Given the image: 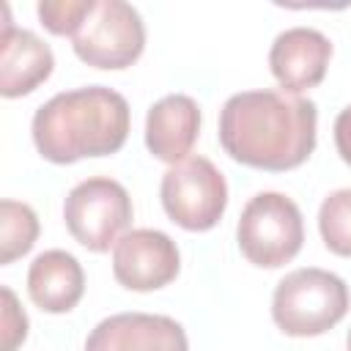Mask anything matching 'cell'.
I'll use <instances>...</instances> for the list:
<instances>
[{"label":"cell","instance_id":"1","mask_svg":"<svg viewBox=\"0 0 351 351\" xmlns=\"http://www.w3.org/2000/svg\"><path fill=\"white\" fill-rule=\"evenodd\" d=\"M318 134V107L282 90H241L219 110V143L247 167L285 173L310 159Z\"/></svg>","mask_w":351,"mask_h":351},{"label":"cell","instance_id":"2","mask_svg":"<svg viewBox=\"0 0 351 351\" xmlns=\"http://www.w3.org/2000/svg\"><path fill=\"white\" fill-rule=\"evenodd\" d=\"M129 101L107 85H85L55 93L30 123L36 151L52 165H74L88 156L118 154L129 137Z\"/></svg>","mask_w":351,"mask_h":351},{"label":"cell","instance_id":"3","mask_svg":"<svg viewBox=\"0 0 351 351\" xmlns=\"http://www.w3.org/2000/svg\"><path fill=\"white\" fill-rule=\"evenodd\" d=\"M351 304L343 277L335 271L304 266L285 274L271 293V318L288 337H318L337 326Z\"/></svg>","mask_w":351,"mask_h":351},{"label":"cell","instance_id":"4","mask_svg":"<svg viewBox=\"0 0 351 351\" xmlns=\"http://www.w3.org/2000/svg\"><path fill=\"white\" fill-rule=\"evenodd\" d=\"M236 241L252 266H285L299 255L304 244V219L299 206L282 192H258L241 208Z\"/></svg>","mask_w":351,"mask_h":351},{"label":"cell","instance_id":"5","mask_svg":"<svg viewBox=\"0 0 351 351\" xmlns=\"http://www.w3.org/2000/svg\"><path fill=\"white\" fill-rule=\"evenodd\" d=\"M159 200L170 222L189 233H206L228 208V181L211 159L186 156L162 176Z\"/></svg>","mask_w":351,"mask_h":351},{"label":"cell","instance_id":"6","mask_svg":"<svg viewBox=\"0 0 351 351\" xmlns=\"http://www.w3.org/2000/svg\"><path fill=\"white\" fill-rule=\"evenodd\" d=\"M134 208L126 186L107 176H93L71 186L63 200V222L74 241L90 252H107L132 225Z\"/></svg>","mask_w":351,"mask_h":351},{"label":"cell","instance_id":"7","mask_svg":"<svg viewBox=\"0 0 351 351\" xmlns=\"http://www.w3.org/2000/svg\"><path fill=\"white\" fill-rule=\"evenodd\" d=\"M71 41L74 55L82 63L104 71H121L143 55L145 25L134 5L123 0H96Z\"/></svg>","mask_w":351,"mask_h":351},{"label":"cell","instance_id":"8","mask_svg":"<svg viewBox=\"0 0 351 351\" xmlns=\"http://www.w3.org/2000/svg\"><path fill=\"white\" fill-rule=\"evenodd\" d=\"M181 271L178 244L156 228L126 230L112 247V277L129 291H159Z\"/></svg>","mask_w":351,"mask_h":351},{"label":"cell","instance_id":"9","mask_svg":"<svg viewBox=\"0 0 351 351\" xmlns=\"http://www.w3.org/2000/svg\"><path fill=\"white\" fill-rule=\"evenodd\" d=\"M85 351H189V340L170 315L115 313L90 329Z\"/></svg>","mask_w":351,"mask_h":351},{"label":"cell","instance_id":"10","mask_svg":"<svg viewBox=\"0 0 351 351\" xmlns=\"http://www.w3.org/2000/svg\"><path fill=\"white\" fill-rule=\"evenodd\" d=\"M332 60V41L315 27H288L269 49V69L282 93L299 96L324 82Z\"/></svg>","mask_w":351,"mask_h":351},{"label":"cell","instance_id":"11","mask_svg":"<svg viewBox=\"0 0 351 351\" xmlns=\"http://www.w3.org/2000/svg\"><path fill=\"white\" fill-rule=\"evenodd\" d=\"M55 69V55L47 41L33 30L16 27L3 5V33H0V93L5 99H19L33 93L49 80Z\"/></svg>","mask_w":351,"mask_h":351},{"label":"cell","instance_id":"12","mask_svg":"<svg viewBox=\"0 0 351 351\" xmlns=\"http://www.w3.org/2000/svg\"><path fill=\"white\" fill-rule=\"evenodd\" d=\"M200 134V107L186 93H167L145 115V148L154 159L178 165Z\"/></svg>","mask_w":351,"mask_h":351},{"label":"cell","instance_id":"13","mask_svg":"<svg viewBox=\"0 0 351 351\" xmlns=\"http://www.w3.org/2000/svg\"><path fill=\"white\" fill-rule=\"evenodd\" d=\"M85 293L82 263L66 250H44L27 269V296L44 313L60 315L77 307Z\"/></svg>","mask_w":351,"mask_h":351},{"label":"cell","instance_id":"14","mask_svg":"<svg viewBox=\"0 0 351 351\" xmlns=\"http://www.w3.org/2000/svg\"><path fill=\"white\" fill-rule=\"evenodd\" d=\"M38 239V217L27 203L0 200V266L14 263L33 250Z\"/></svg>","mask_w":351,"mask_h":351},{"label":"cell","instance_id":"15","mask_svg":"<svg viewBox=\"0 0 351 351\" xmlns=\"http://www.w3.org/2000/svg\"><path fill=\"white\" fill-rule=\"evenodd\" d=\"M318 230L324 247L340 258H351V189H335L318 208Z\"/></svg>","mask_w":351,"mask_h":351},{"label":"cell","instance_id":"16","mask_svg":"<svg viewBox=\"0 0 351 351\" xmlns=\"http://www.w3.org/2000/svg\"><path fill=\"white\" fill-rule=\"evenodd\" d=\"M96 0H41L38 3V19L52 36H71L82 27L88 14L93 11Z\"/></svg>","mask_w":351,"mask_h":351},{"label":"cell","instance_id":"17","mask_svg":"<svg viewBox=\"0 0 351 351\" xmlns=\"http://www.w3.org/2000/svg\"><path fill=\"white\" fill-rule=\"evenodd\" d=\"M0 296H3V329H0L3 343H0V351H16L27 337V315L19 307V302L8 285L0 288Z\"/></svg>","mask_w":351,"mask_h":351},{"label":"cell","instance_id":"18","mask_svg":"<svg viewBox=\"0 0 351 351\" xmlns=\"http://www.w3.org/2000/svg\"><path fill=\"white\" fill-rule=\"evenodd\" d=\"M335 148L346 165H351V104L335 118Z\"/></svg>","mask_w":351,"mask_h":351},{"label":"cell","instance_id":"19","mask_svg":"<svg viewBox=\"0 0 351 351\" xmlns=\"http://www.w3.org/2000/svg\"><path fill=\"white\" fill-rule=\"evenodd\" d=\"M346 351H351V329H348V335H346Z\"/></svg>","mask_w":351,"mask_h":351}]
</instances>
